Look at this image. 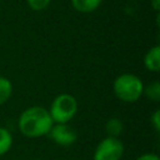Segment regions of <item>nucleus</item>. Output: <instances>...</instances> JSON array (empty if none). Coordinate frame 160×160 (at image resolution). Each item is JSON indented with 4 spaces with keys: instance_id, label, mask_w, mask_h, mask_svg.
<instances>
[{
    "instance_id": "obj_9",
    "label": "nucleus",
    "mask_w": 160,
    "mask_h": 160,
    "mask_svg": "<svg viewBox=\"0 0 160 160\" xmlns=\"http://www.w3.org/2000/svg\"><path fill=\"white\" fill-rule=\"evenodd\" d=\"M122 122L118 118H111L105 124V131L108 136L111 138H119V135L122 132Z\"/></svg>"
},
{
    "instance_id": "obj_7",
    "label": "nucleus",
    "mask_w": 160,
    "mask_h": 160,
    "mask_svg": "<svg viewBox=\"0 0 160 160\" xmlns=\"http://www.w3.org/2000/svg\"><path fill=\"white\" fill-rule=\"evenodd\" d=\"M102 0H71L72 8L82 14H89L95 11L100 5Z\"/></svg>"
},
{
    "instance_id": "obj_5",
    "label": "nucleus",
    "mask_w": 160,
    "mask_h": 160,
    "mask_svg": "<svg viewBox=\"0 0 160 160\" xmlns=\"http://www.w3.org/2000/svg\"><path fill=\"white\" fill-rule=\"evenodd\" d=\"M48 135L60 146L72 145L78 139V132L69 124H54Z\"/></svg>"
},
{
    "instance_id": "obj_8",
    "label": "nucleus",
    "mask_w": 160,
    "mask_h": 160,
    "mask_svg": "<svg viewBox=\"0 0 160 160\" xmlns=\"http://www.w3.org/2000/svg\"><path fill=\"white\" fill-rule=\"evenodd\" d=\"M12 146V134L9 129L0 126V156L9 152Z\"/></svg>"
},
{
    "instance_id": "obj_6",
    "label": "nucleus",
    "mask_w": 160,
    "mask_h": 160,
    "mask_svg": "<svg viewBox=\"0 0 160 160\" xmlns=\"http://www.w3.org/2000/svg\"><path fill=\"white\" fill-rule=\"evenodd\" d=\"M144 66L152 72H158L160 70V46L155 45L150 48L144 56Z\"/></svg>"
},
{
    "instance_id": "obj_14",
    "label": "nucleus",
    "mask_w": 160,
    "mask_h": 160,
    "mask_svg": "<svg viewBox=\"0 0 160 160\" xmlns=\"http://www.w3.org/2000/svg\"><path fill=\"white\" fill-rule=\"evenodd\" d=\"M136 160H160V158L154 152H145L136 158Z\"/></svg>"
},
{
    "instance_id": "obj_1",
    "label": "nucleus",
    "mask_w": 160,
    "mask_h": 160,
    "mask_svg": "<svg viewBox=\"0 0 160 160\" xmlns=\"http://www.w3.org/2000/svg\"><path fill=\"white\" fill-rule=\"evenodd\" d=\"M52 125L54 121L49 114V110L39 105L26 108L18 119V128L20 132L30 139L48 135Z\"/></svg>"
},
{
    "instance_id": "obj_16",
    "label": "nucleus",
    "mask_w": 160,
    "mask_h": 160,
    "mask_svg": "<svg viewBox=\"0 0 160 160\" xmlns=\"http://www.w3.org/2000/svg\"><path fill=\"white\" fill-rule=\"evenodd\" d=\"M36 160H38V159H36Z\"/></svg>"
},
{
    "instance_id": "obj_15",
    "label": "nucleus",
    "mask_w": 160,
    "mask_h": 160,
    "mask_svg": "<svg viewBox=\"0 0 160 160\" xmlns=\"http://www.w3.org/2000/svg\"><path fill=\"white\" fill-rule=\"evenodd\" d=\"M152 9L155 10V11H159V9H160V0H152Z\"/></svg>"
},
{
    "instance_id": "obj_3",
    "label": "nucleus",
    "mask_w": 160,
    "mask_h": 160,
    "mask_svg": "<svg viewBox=\"0 0 160 160\" xmlns=\"http://www.w3.org/2000/svg\"><path fill=\"white\" fill-rule=\"evenodd\" d=\"M78 112V100L74 95L62 92L54 98L49 114L54 124H69Z\"/></svg>"
},
{
    "instance_id": "obj_10",
    "label": "nucleus",
    "mask_w": 160,
    "mask_h": 160,
    "mask_svg": "<svg viewBox=\"0 0 160 160\" xmlns=\"http://www.w3.org/2000/svg\"><path fill=\"white\" fill-rule=\"evenodd\" d=\"M12 95V84L11 81L0 75V105H4L5 102H8V100L11 98Z\"/></svg>"
},
{
    "instance_id": "obj_11",
    "label": "nucleus",
    "mask_w": 160,
    "mask_h": 160,
    "mask_svg": "<svg viewBox=\"0 0 160 160\" xmlns=\"http://www.w3.org/2000/svg\"><path fill=\"white\" fill-rule=\"evenodd\" d=\"M142 95H145L149 100L158 102L160 100V82L156 80V81L149 84L148 86H144Z\"/></svg>"
},
{
    "instance_id": "obj_13",
    "label": "nucleus",
    "mask_w": 160,
    "mask_h": 160,
    "mask_svg": "<svg viewBox=\"0 0 160 160\" xmlns=\"http://www.w3.org/2000/svg\"><path fill=\"white\" fill-rule=\"evenodd\" d=\"M150 122H151L154 130L159 132V131H160V110H159V109H156V110L154 111V114L151 115Z\"/></svg>"
},
{
    "instance_id": "obj_2",
    "label": "nucleus",
    "mask_w": 160,
    "mask_h": 160,
    "mask_svg": "<svg viewBox=\"0 0 160 160\" xmlns=\"http://www.w3.org/2000/svg\"><path fill=\"white\" fill-rule=\"evenodd\" d=\"M112 90L119 100L131 104L136 102L142 96L144 82L138 75L124 72L115 78L112 82Z\"/></svg>"
},
{
    "instance_id": "obj_12",
    "label": "nucleus",
    "mask_w": 160,
    "mask_h": 160,
    "mask_svg": "<svg viewBox=\"0 0 160 160\" xmlns=\"http://www.w3.org/2000/svg\"><path fill=\"white\" fill-rule=\"evenodd\" d=\"M50 1L51 0H26L29 8L35 10V11H41V10L46 9L49 6Z\"/></svg>"
},
{
    "instance_id": "obj_4",
    "label": "nucleus",
    "mask_w": 160,
    "mask_h": 160,
    "mask_svg": "<svg viewBox=\"0 0 160 160\" xmlns=\"http://www.w3.org/2000/svg\"><path fill=\"white\" fill-rule=\"evenodd\" d=\"M124 155V144L119 138L106 136L95 148L92 160H120Z\"/></svg>"
}]
</instances>
